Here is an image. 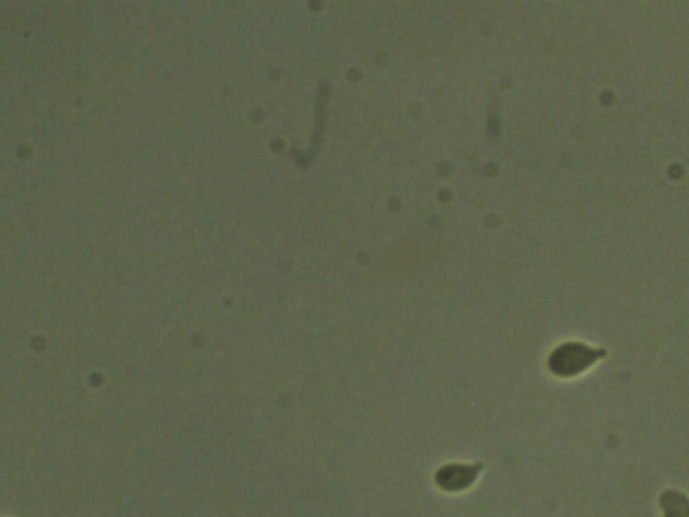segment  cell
Segmentation results:
<instances>
[{
	"label": "cell",
	"mask_w": 689,
	"mask_h": 517,
	"mask_svg": "<svg viewBox=\"0 0 689 517\" xmlns=\"http://www.w3.org/2000/svg\"><path fill=\"white\" fill-rule=\"evenodd\" d=\"M482 464H449L435 473V482L442 491L455 493L473 487L480 477Z\"/></svg>",
	"instance_id": "cell-2"
},
{
	"label": "cell",
	"mask_w": 689,
	"mask_h": 517,
	"mask_svg": "<svg viewBox=\"0 0 689 517\" xmlns=\"http://www.w3.org/2000/svg\"><path fill=\"white\" fill-rule=\"evenodd\" d=\"M664 517H689V499L677 491L665 492L660 499Z\"/></svg>",
	"instance_id": "cell-3"
},
{
	"label": "cell",
	"mask_w": 689,
	"mask_h": 517,
	"mask_svg": "<svg viewBox=\"0 0 689 517\" xmlns=\"http://www.w3.org/2000/svg\"><path fill=\"white\" fill-rule=\"evenodd\" d=\"M605 355L603 349L589 347L580 342H566L551 353L548 368L555 376L568 379L587 371Z\"/></svg>",
	"instance_id": "cell-1"
}]
</instances>
